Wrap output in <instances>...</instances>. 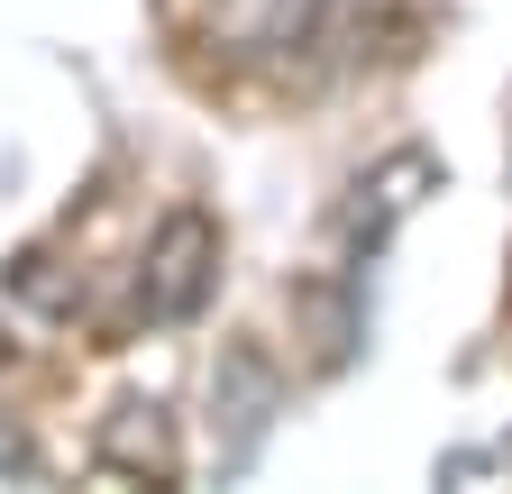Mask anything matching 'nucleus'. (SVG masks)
Instances as JSON below:
<instances>
[{"label": "nucleus", "mask_w": 512, "mask_h": 494, "mask_svg": "<svg viewBox=\"0 0 512 494\" xmlns=\"http://www.w3.org/2000/svg\"><path fill=\"white\" fill-rule=\"evenodd\" d=\"M375 0H183V46L220 74L266 83H339L366 65Z\"/></svg>", "instance_id": "nucleus-1"}, {"label": "nucleus", "mask_w": 512, "mask_h": 494, "mask_svg": "<svg viewBox=\"0 0 512 494\" xmlns=\"http://www.w3.org/2000/svg\"><path fill=\"white\" fill-rule=\"evenodd\" d=\"M211 266H220V229L202 220V211H165L156 220V238H147V257H138V284H128V302H119V330H165V321H183L192 302L211 293Z\"/></svg>", "instance_id": "nucleus-2"}]
</instances>
